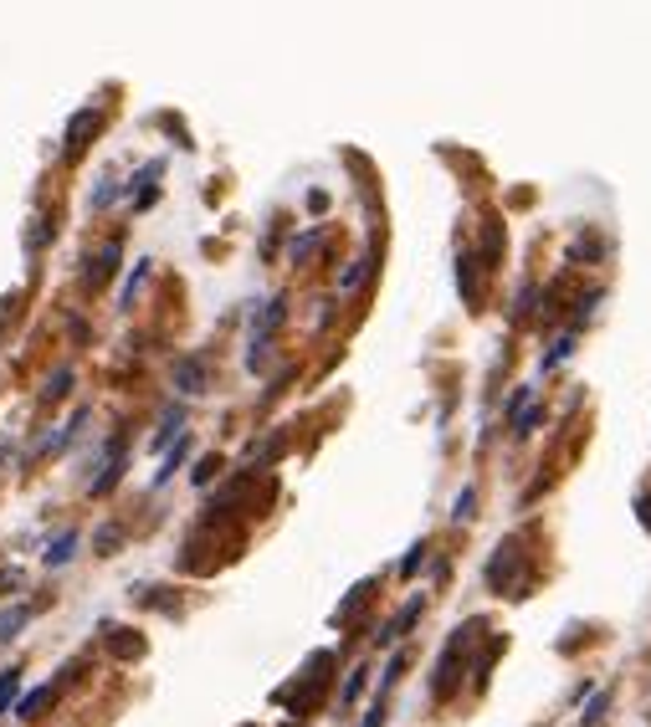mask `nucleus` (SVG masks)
<instances>
[{"label":"nucleus","mask_w":651,"mask_h":727,"mask_svg":"<svg viewBox=\"0 0 651 727\" xmlns=\"http://www.w3.org/2000/svg\"><path fill=\"white\" fill-rule=\"evenodd\" d=\"M421 605H426V599H421V595H416V599H411V605H405V610H400V615H395V620H390V625H385V630H379V636H375V640H379V646H390V640H400V636H405V630H411V625H416V615H421Z\"/></svg>","instance_id":"1"},{"label":"nucleus","mask_w":651,"mask_h":727,"mask_svg":"<svg viewBox=\"0 0 651 727\" xmlns=\"http://www.w3.org/2000/svg\"><path fill=\"white\" fill-rule=\"evenodd\" d=\"M159 169H165V164H159V159H149V164L139 169V180L129 184V200H133L139 210L149 205V200H155V180H159Z\"/></svg>","instance_id":"2"},{"label":"nucleus","mask_w":651,"mask_h":727,"mask_svg":"<svg viewBox=\"0 0 651 727\" xmlns=\"http://www.w3.org/2000/svg\"><path fill=\"white\" fill-rule=\"evenodd\" d=\"M72 553H78V528L57 532V543H47V553H41V559H47V569H62Z\"/></svg>","instance_id":"3"},{"label":"nucleus","mask_w":651,"mask_h":727,"mask_svg":"<svg viewBox=\"0 0 651 727\" xmlns=\"http://www.w3.org/2000/svg\"><path fill=\"white\" fill-rule=\"evenodd\" d=\"M88 129H98V113H92V108H82V113L72 118V129H67V159L82 154V133H88Z\"/></svg>","instance_id":"4"},{"label":"nucleus","mask_w":651,"mask_h":727,"mask_svg":"<svg viewBox=\"0 0 651 727\" xmlns=\"http://www.w3.org/2000/svg\"><path fill=\"white\" fill-rule=\"evenodd\" d=\"M200 379H206L200 359H180V369H175V390H180V395H200Z\"/></svg>","instance_id":"5"},{"label":"nucleus","mask_w":651,"mask_h":727,"mask_svg":"<svg viewBox=\"0 0 651 727\" xmlns=\"http://www.w3.org/2000/svg\"><path fill=\"white\" fill-rule=\"evenodd\" d=\"M21 697V666H11V671H0V717L11 712V701Z\"/></svg>","instance_id":"6"},{"label":"nucleus","mask_w":651,"mask_h":727,"mask_svg":"<svg viewBox=\"0 0 651 727\" xmlns=\"http://www.w3.org/2000/svg\"><path fill=\"white\" fill-rule=\"evenodd\" d=\"M47 701H52V681H47V687H37V691H31V697H21V707H16V717H27V722H31V717H37L41 707H47Z\"/></svg>","instance_id":"7"},{"label":"nucleus","mask_w":651,"mask_h":727,"mask_svg":"<svg viewBox=\"0 0 651 727\" xmlns=\"http://www.w3.org/2000/svg\"><path fill=\"white\" fill-rule=\"evenodd\" d=\"M118 257H123V247H118V241H108L103 257H98V267H92V282H108V277H113V267H118Z\"/></svg>","instance_id":"8"},{"label":"nucleus","mask_w":651,"mask_h":727,"mask_svg":"<svg viewBox=\"0 0 651 727\" xmlns=\"http://www.w3.org/2000/svg\"><path fill=\"white\" fill-rule=\"evenodd\" d=\"M144 277H149V261H133L129 282H123V292H118V308H129V302H133V292L144 287Z\"/></svg>","instance_id":"9"},{"label":"nucleus","mask_w":651,"mask_h":727,"mask_svg":"<svg viewBox=\"0 0 651 727\" xmlns=\"http://www.w3.org/2000/svg\"><path fill=\"white\" fill-rule=\"evenodd\" d=\"M31 615H37V610H31V605H21V610H11V615H0V640H11L16 630H21V625L31 620Z\"/></svg>","instance_id":"10"},{"label":"nucleus","mask_w":651,"mask_h":727,"mask_svg":"<svg viewBox=\"0 0 651 727\" xmlns=\"http://www.w3.org/2000/svg\"><path fill=\"white\" fill-rule=\"evenodd\" d=\"M185 426V410H165V420H159V436H155V451L159 446H170V436Z\"/></svg>","instance_id":"11"},{"label":"nucleus","mask_w":651,"mask_h":727,"mask_svg":"<svg viewBox=\"0 0 651 727\" xmlns=\"http://www.w3.org/2000/svg\"><path fill=\"white\" fill-rule=\"evenodd\" d=\"M185 456H190V441H180V446H175V451H170V456H165V471H155V487H165V481H170V477H175V467H180Z\"/></svg>","instance_id":"12"},{"label":"nucleus","mask_w":651,"mask_h":727,"mask_svg":"<svg viewBox=\"0 0 651 727\" xmlns=\"http://www.w3.org/2000/svg\"><path fill=\"white\" fill-rule=\"evenodd\" d=\"M365 676H369V671H354L349 681H344V691H339L344 707H354V701H359V691H365Z\"/></svg>","instance_id":"13"},{"label":"nucleus","mask_w":651,"mask_h":727,"mask_svg":"<svg viewBox=\"0 0 651 727\" xmlns=\"http://www.w3.org/2000/svg\"><path fill=\"white\" fill-rule=\"evenodd\" d=\"M605 707H611V691H595V697H590V707H585V722L595 727L600 717H605Z\"/></svg>","instance_id":"14"},{"label":"nucleus","mask_w":651,"mask_h":727,"mask_svg":"<svg viewBox=\"0 0 651 727\" xmlns=\"http://www.w3.org/2000/svg\"><path fill=\"white\" fill-rule=\"evenodd\" d=\"M570 349H574V333H564L560 343H554V349L544 353V369H554V364H560V359H570Z\"/></svg>","instance_id":"15"},{"label":"nucleus","mask_w":651,"mask_h":727,"mask_svg":"<svg viewBox=\"0 0 651 727\" xmlns=\"http://www.w3.org/2000/svg\"><path fill=\"white\" fill-rule=\"evenodd\" d=\"M421 564H426V543H416V548H411V553H405V564H400V574H405V579H411V574H416V569H421Z\"/></svg>","instance_id":"16"},{"label":"nucleus","mask_w":651,"mask_h":727,"mask_svg":"<svg viewBox=\"0 0 651 727\" xmlns=\"http://www.w3.org/2000/svg\"><path fill=\"white\" fill-rule=\"evenodd\" d=\"M472 507H477V492L467 487V492L456 497V512H452V518H456V522H467V518H472Z\"/></svg>","instance_id":"17"},{"label":"nucleus","mask_w":651,"mask_h":727,"mask_svg":"<svg viewBox=\"0 0 651 727\" xmlns=\"http://www.w3.org/2000/svg\"><path fill=\"white\" fill-rule=\"evenodd\" d=\"M365 272H369V261H354L349 272H344V282H339V287H344V292H349V287H359V282H365Z\"/></svg>","instance_id":"18"},{"label":"nucleus","mask_w":651,"mask_h":727,"mask_svg":"<svg viewBox=\"0 0 651 727\" xmlns=\"http://www.w3.org/2000/svg\"><path fill=\"white\" fill-rule=\"evenodd\" d=\"M67 385H72V369H57V379L47 385V395L57 400V395H67Z\"/></svg>","instance_id":"19"},{"label":"nucleus","mask_w":651,"mask_h":727,"mask_svg":"<svg viewBox=\"0 0 651 727\" xmlns=\"http://www.w3.org/2000/svg\"><path fill=\"white\" fill-rule=\"evenodd\" d=\"M210 477H216V456H206L196 467V487H210Z\"/></svg>","instance_id":"20"},{"label":"nucleus","mask_w":651,"mask_h":727,"mask_svg":"<svg viewBox=\"0 0 651 727\" xmlns=\"http://www.w3.org/2000/svg\"><path fill=\"white\" fill-rule=\"evenodd\" d=\"M313 247H318V231H308V236H303L298 247H293V257H308V251H313Z\"/></svg>","instance_id":"21"},{"label":"nucleus","mask_w":651,"mask_h":727,"mask_svg":"<svg viewBox=\"0 0 651 727\" xmlns=\"http://www.w3.org/2000/svg\"><path fill=\"white\" fill-rule=\"evenodd\" d=\"M379 722H385V707L375 701V707H369V717H365V727H379Z\"/></svg>","instance_id":"22"}]
</instances>
